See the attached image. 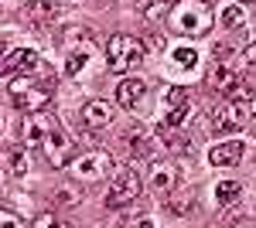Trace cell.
Instances as JSON below:
<instances>
[{"mask_svg": "<svg viewBox=\"0 0 256 228\" xmlns=\"http://www.w3.org/2000/svg\"><path fill=\"white\" fill-rule=\"evenodd\" d=\"M212 10L205 0H174V7L168 10V27L184 38H205L212 31Z\"/></svg>", "mask_w": 256, "mask_h": 228, "instance_id": "6da1fadb", "label": "cell"}, {"mask_svg": "<svg viewBox=\"0 0 256 228\" xmlns=\"http://www.w3.org/2000/svg\"><path fill=\"white\" fill-rule=\"evenodd\" d=\"M7 95L14 102V109H20V113H41V109H48V102L55 95V82H52V75H18L10 78Z\"/></svg>", "mask_w": 256, "mask_h": 228, "instance_id": "7a4b0ae2", "label": "cell"}, {"mask_svg": "<svg viewBox=\"0 0 256 228\" xmlns=\"http://www.w3.org/2000/svg\"><path fill=\"white\" fill-rule=\"evenodd\" d=\"M144 41L134 34H113L106 41V61H110V72H130L144 61Z\"/></svg>", "mask_w": 256, "mask_h": 228, "instance_id": "3957f363", "label": "cell"}, {"mask_svg": "<svg viewBox=\"0 0 256 228\" xmlns=\"http://www.w3.org/2000/svg\"><path fill=\"white\" fill-rule=\"evenodd\" d=\"M250 123V102H242V99H226V102H218L212 116H208V133L216 136H226V133H236L239 126H246Z\"/></svg>", "mask_w": 256, "mask_h": 228, "instance_id": "277c9868", "label": "cell"}, {"mask_svg": "<svg viewBox=\"0 0 256 228\" xmlns=\"http://www.w3.org/2000/svg\"><path fill=\"white\" fill-rule=\"evenodd\" d=\"M208 85H212L218 95H226V99H242V102H250V95H253V89L246 85L242 72L232 68V65H226V61L212 65V72H208Z\"/></svg>", "mask_w": 256, "mask_h": 228, "instance_id": "5b68a950", "label": "cell"}, {"mask_svg": "<svg viewBox=\"0 0 256 228\" xmlns=\"http://www.w3.org/2000/svg\"><path fill=\"white\" fill-rule=\"evenodd\" d=\"M68 171H72V177L92 184V181L110 177V171H113V157H110L106 150H89V153H82V157H76V160L68 164Z\"/></svg>", "mask_w": 256, "mask_h": 228, "instance_id": "8992f818", "label": "cell"}, {"mask_svg": "<svg viewBox=\"0 0 256 228\" xmlns=\"http://www.w3.org/2000/svg\"><path fill=\"white\" fill-rule=\"evenodd\" d=\"M58 130V119L48 113V109H41V113H28L20 119V143H28V147H44V140Z\"/></svg>", "mask_w": 256, "mask_h": 228, "instance_id": "52a82bcc", "label": "cell"}, {"mask_svg": "<svg viewBox=\"0 0 256 228\" xmlns=\"http://www.w3.org/2000/svg\"><path fill=\"white\" fill-rule=\"evenodd\" d=\"M140 177L137 171H120L116 177H113V184H110V191H106V208H126V205H134L140 198Z\"/></svg>", "mask_w": 256, "mask_h": 228, "instance_id": "ba28073f", "label": "cell"}, {"mask_svg": "<svg viewBox=\"0 0 256 228\" xmlns=\"http://www.w3.org/2000/svg\"><path fill=\"white\" fill-rule=\"evenodd\" d=\"M164 119H160V126L164 130H181L184 123H188V116H192V102H188V95L184 89H168L164 92Z\"/></svg>", "mask_w": 256, "mask_h": 228, "instance_id": "9c48e42d", "label": "cell"}, {"mask_svg": "<svg viewBox=\"0 0 256 228\" xmlns=\"http://www.w3.org/2000/svg\"><path fill=\"white\" fill-rule=\"evenodd\" d=\"M41 65L38 51H31V48H18V51H7V58H4V78L10 82V78L18 75H34Z\"/></svg>", "mask_w": 256, "mask_h": 228, "instance_id": "30bf717a", "label": "cell"}, {"mask_svg": "<svg viewBox=\"0 0 256 228\" xmlns=\"http://www.w3.org/2000/svg\"><path fill=\"white\" fill-rule=\"evenodd\" d=\"M72 150H76V143H72V136L65 133L62 126L44 140V160L52 167H68L72 164Z\"/></svg>", "mask_w": 256, "mask_h": 228, "instance_id": "8fae6325", "label": "cell"}, {"mask_svg": "<svg viewBox=\"0 0 256 228\" xmlns=\"http://www.w3.org/2000/svg\"><path fill=\"white\" fill-rule=\"evenodd\" d=\"M181 184V171H178V164H158L154 171H150V177H147V188H150V194H158V198H168L171 191Z\"/></svg>", "mask_w": 256, "mask_h": 228, "instance_id": "7c38bea8", "label": "cell"}, {"mask_svg": "<svg viewBox=\"0 0 256 228\" xmlns=\"http://www.w3.org/2000/svg\"><path fill=\"white\" fill-rule=\"evenodd\" d=\"M123 143H126L130 157H147V153H154V147H158V136L150 133L147 126L134 123V126H130L126 133H123Z\"/></svg>", "mask_w": 256, "mask_h": 228, "instance_id": "4fadbf2b", "label": "cell"}, {"mask_svg": "<svg viewBox=\"0 0 256 228\" xmlns=\"http://www.w3.org/2000/svg\"><path fill=\"white\" fill-rule=\"evenodd\" d=\"M144 99H147V85H144L140 78H123L116 85V102L123 109H140Z\"/></svg>", "mask_w": 256, "mask_h": 228, "instance_id": "5bb4252c", "label": "cell"}, {"mask_svg": "<svg viewBox=\"0 0 256 228\" xmlns=\"http://www.w3.org/2000/svg\"><path fill=\"white\" fill-rule=\"evenodd\" d=\"M79 116H82V126L96 133V130H102V126H110V119H113V109H110L102 99H92V102H86V106H82V113H79Z\"/></svg>", "mask_w": 256, "mask_h": 228, "instance_id": "9a60e30c", "label": "cell"}, {"mask_svg": "<svg viewBox=\"0 0 256 228\" xmlns=\"http://www.w3.org/2000/svg\"><path fill=\"white\" fill-rule=\"evenodd\" d=\"M208 160H212V167H232V164L242 160V143H239V140L216 143V147L208 150Z\"/></svg>", "mask_w": 256, "mask_h": 228, "instance_id": "2e32d148", "label": "cell"}, {"mask_svg": "<svg viewBox=\"0 0 256 228\" xmlns=\"http://www.w3.org/2000/svg\"><path fill=\"white\" fill-rule=\"evenodd\" d=\"M4 167H7V174H10V177H24V171H28L24 147H18V143H7V147H4Z\"/></svg>", "mask_w": 256, "mask_h": 228, "instance_id": "e0dca14e", "label": "cell"}, {"mask_svg": "<svg viewBox=\"0 0 256 228\" xmlns=\"http://www.w3.org/2000/svg\"><path fill=\"white\" fill-rule=\"evenodd\" d=\"M164 201H168V208L174 211V215H184V211L192 208V191H188V188H181V184H178V188L171 191V194H168Z\"/></svg>", "mask_w": 256, "mask_h": 228, "instance_id": "ac0fdd59", "label": "cell"}, {"mask_svg": "<svg viewBox=\"0 0 256 228\" xmlns=\"http://www.w3.org/2000/svg\"><path fill=\"white\" fill-rule=\"evenodd\" d=\"M86 65H89V51L86 48H76V51H68V61H65V75L79 78L86 72Z\"/></svg>", "mask_w": 256, "mask_h": 228, "instance_id": "d6986e66", "label": "cell"}, {"mask_svg": "<svg viewBox=\"0 0 256 228\" xmlns=\"http://www.w3.org/2000/svg\"><path fill=\"white\" fill-rule=\"evenodd\" d=\"M24 10H28V17L44 24V20L55 17V3H44V0H31V3H24Z\"/></svg>", "mask_w": 256, "mask_h": 228, "instance_id": "ffe728a7", "label": "cell"}, {"mask_svg": "<svg viewBox=\"0 0 256 228\" xmlns=\"http://www.w3.org/2000/svg\"><path fill=\"white\" fill-rule=\"evenodd\" d=\"M216 198L222 205H236L239 198H242V184H239V181H222L216 188Z\"/></svg>", "mask_w": 256, "mask_h": 228, "instance_id": "44dd1931", "label": "cell"}, {"mask_svg": "<svg viewBox=\"0 0 256 228\" xmlns=\"http://www.w3.org/2000/svg\"><path fill=\"white\" fill-rule=\"evenodd\" d=\"M222 24L229 27V31H236L246 24V10H242V3H229V7H222Z\"/></svg>", "mask_w": 256, "mask_h": 228, "instance_id": "7402d4cb", "label": "cell"}, {"mask_svg": "<svg viewBox=\"0 0 256 228\" xmlns=\"http://www.w3.org/2000/svg\"><path fill=\"white\" fill-rule=\"evenodd\" d=\"M134 7L144 17H158V14H164V7H174V3L171 0H134Z\"/></svg>", "mask_w": 256, "mask_h": 228, "instance_id": "603a6c76", "label": "cell"}, {"mask_svg": "<svg viewBox=\"0 0 256 228\" xmlns=\"http://www.w3.org/2000/svg\"><path fill=\"white\" fill-rule=\"evenodd\" d=\"M89 41H92V31H86V27H68V31H65V48H68V51L89 44Z\"/></svg>", "mask_w": 256, "mask_h": 228, "instance_id": "cb8c5ba5", "label": "cell"}, {"mask_svg": "<svg viewBox=\"0 0 256 228\" xmlns=\"http://www.w3.org/2000/svg\"><path fill=\"white\" fill-rule=\"evenodd\" d=\"M236 61H239V72H242V75H256V44L242 48Z\"/></svg>", "mask_w": 256, "mask_h": 228, "instance_id": "d4e9b609", "label": "cell"}, {"mask_svg": "<svg viewBox=\"0 0 256 228\" xmlns=\"http://www.w3.org/2000/svg\"><path fill=\"white\" fill-rule=\"evenodd\" d=\"M174 65L192 72V68L198 65V51H195V48H184V44H181V48H174Z\"/></svg>", "mask_w": 256, "mask_h": 228, "instance_id": "484cf974", "label": "cell"}, {"mask_svg": "<svg viewBox=\"0 0 256 228\" xmlns=\"http://www.w3.org/2000/svg\"><path fill=\"white\" fill-rule=\"evenodd\" d=\"M34 228H76L68 218H62V215H55V211H48V215H41L38 222H34Z\"/></svg>", "mask_w": 256, "mask_h": 228, "instance_id": "4316f807", "label": "cell"}, {"mask_svg": "<svg viewBox=\"0 0 256 228\" xmlns=\"http://www.w3.org/2000/svg\"><path fill=\"white\" fill-rule=\"evenodd\" d=\"M116 228H154V222H150V215L140 211V215H134V218H123Z\"/></svg>", "mask_w": 256, "mask_h": 228, "instance_id": "83f0119b", "label": "cell"}, {"mask_svg": "<svg viewBox=\"0 0 256 228\" xmlns=\"http://www.w3.org/2000/svg\"><path fill=\"white\" fill-rule=\"evenodd\" d=\"M0 228H24V222H20V215H14L10 208H4V215H0Z\"/></svg>", "mask_w": 256, "mask_h": 228, "instance_id": "f1b7e54d", "label": "cell"}, {"mask_svg": "<svg viewBox=\"0 0 256 228\" xmlns=\"http://www.w3.org/2000/svg\"><path fill=\"white\" fill-rule=\"evenodd\" d=\"M76 201H79V191H65V188L58 191V205L62 208H65V205H76Z\"/></svg>", "mask_w": 256, "mask_h": 228, "instance_id": "f546056e", "label": "cell"}]
</instances>
